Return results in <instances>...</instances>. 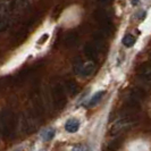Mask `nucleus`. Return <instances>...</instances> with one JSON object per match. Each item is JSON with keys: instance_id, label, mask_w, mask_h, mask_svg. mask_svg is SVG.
<instances>
[{"instance_id": "nucleus-1", "label": "nucleus", "mask_w": 151, "mask_h": 151, "mask_svg": "<svg viewBox=\"0 0 151 151\" xmlns=\"http://www.w3.org/2000/svg\"><path fill=\"white\" fill-rule=\"evenodd\" d=\"M0 122H1V129L2 134L8 137L14 134L16 129V118L15 115L10 110H5L0 115Z\"/></svg>"}, {"instance_id": "nucleus-2", "label": "nucleus", "mask_w": 151, "mask_h": 151, "mask_svg": "<svg viewBox=\"0 0 151 151\" xmlns=\"http://www.w3.org/2000/svg\"><path fill=\"white\" fill-rule=\"evenodd\" d=\"M51 98H52V104L56 109H63L66 106L67 99H66V94L65 91L63 89L61 85H56L51 91Z\"/></svg>"}, {"instance_id": "nucleus-3", "label": "nucleus", "mask_w": 151, "mask_h": 151, "mask_svg": "<svg viewBox=\"0 0 151 151\" xmlns=\"http://www.w3.org/2000/svg\"><path fill=\"white\" fill-rule=\"evenodd\" d=\"M132 123H133V121H132V118H129V117H124V118H122L119 121H117L116 123H114L111 129L109 131L110 135H117V134H119L122 131L127 129Z\"/></svg>"}, {"instance_id": "nucleus-4", "label": "nucleus", "mask_w": 151, "mask_h": 151, "mask_svg": "<svg viewBox=\"0 0 151 151\" xmlns=\"http://www.w3.org/2000/svg\"><path fill=\"white\" fill-rule=\"evenodd\" d=\"M94 18L98 21V23L100 25H102L105 29H109L110 27V23H109V18H108V15L105 10L102 9H98L94 12Z\"/></svg>"}, {"instance_id": "nucleus-5", "label": "nucleus", "mask_w": 151, "mask_h": 151, "mask_svg": "<svg viewBox=\"0 0 151 151\" xmlns=\"http://www.w3.org/2000/svg\"><path fill=\"white\" fill-rule=\"evenodd\" d=\"M32 102H33V107H34V113L37 116H41L42 114H43V110H45V108H43V104H42V99L40 97V94H39L38 92H35V94H34V97L32 99Z\"/></svg>"}, {"instance_id": "nucleus-6", "label": "nucleus", "mask_w": 151, "mask_h": 151, "mask_svg": "<svg viewBox=\"0 0 151 151\" xmlns=\"http://www.w3.org/2000/svg\"><path fill=\"white\" fill-rule=\"evenodd\" d=\"M84 53L91 61L96 60L98 57V49L97 47L92 43H86L84 45Z\"/></svg>"}, {"instance_id": "nucleus-7", "label": "nucleus", "mask_w": 151, "mask_h": 151, "mask_svg": "<svg viewBox=\"0 0 151 151\" xmlns=\"http://www.w3.org/2000/svg\"><path fill=\"white\" fill-rule=\"evenodd\" d=\"M80 129V122L76 118H69L65 124V129L68 133H76Z\"/></svg>"}, {"instance_id": "nucleus-8", "label": "nucleus", "mask_w": 151, "mask_h": 151, "mask_svg": "<svg viewBox=\"0 0 151 151\" xmlns=\"http://www.w3.org/2000/svg\"><path fill=\"white\" fill-rule=\"evenodd\" d=\"M105 96V91H99V92H96L90 99H89V101H88V104H86V106L89 107V108H92V107L97 106L99 102H100V100L102 99V97Z\"/></svg>"}, {"instance_id": "nucleus-9", "label": "nucleus", "mask_w": 151, "mask_h": 151, "mask_svg": "<svg viewBox=\"0 0 151 151\" xmlns=\"http://www.w3.org/2000/svg\"><path fill=\"white\" fill-rule=\"evenodd\" d=\"M78 42V35L75 32H72V33H68L65 38V45L66 47L70 48V47H75Z\"/></svg>"}, {"instance_id": "nucleus-10", "label": "nucleus", "mask_w": 151, "mask_h": 151, "mask_svg": "<svg viewBox=\"0 0 151 151\" xmlns=\"http://www.w3.org/2000/svg\"><path fill=\"white\" fill-rule=\"evenodd\" d=\"M140 77L144 80L145 82L151 83V64L143 66V68L140 72Z\"/></svg>"}, {"instance_id": "nucleus-11", "label": "nucleus", "mask_w": 151, "mask_h": 151, "mask_svg": "<svg viewBox=\"0 0 151 151\" xmlns=\"http://www.w3.org/2000/svg\"><path fill=\"white\" fill-rule=\"evenodd\" d=\"M96 70V64L94 63H88V64H85L82 68V72H81V75L84 76V77H88V76H90L93 74V72Z\"/></svg>"}, {"instance_id": "nucleus-12", "label": "nucleus", "mask_w": 151, "mask_h": 151, "mask_svg": "<svg viewBox=\"0 0 151 151\" xmlns=\"http://www.w3.org/2000/svg\"><path fill=\"white\" fill-rule=\"evenodd\" d=\"M93 39H94V41H96L97 45H101V47H102L104 43H105L106 33H105L102 30L97 31V32H94V33H93Z\"/></svg>"}, {"instance_id": "nucleus-13", "label": "nucleus", "mask_w": 151, "mask_h": 151, "mask_svg": "<svg viewBox=\"0 0 151 151\" xmlns=\"http://www.w3.org/2000/svg\"><path fill=\"white\" fill-rule=\"evenodd\" d=\"M65 86H66V90L72 94V96H75L78 93V85L75 81H67L65 83Z\"/></svg>"}, {"instance_id": "nucleus-14", "label": "nucleus", "mask_w": 151, "mask_h": 151, "mask_svg": "<svg viewBox=\"0 0 151 151\" xmlns=\"http://www.w3.org/2000/svg\"><path fill=\"white\" fill-rule=\"evenodd\" d=\"M122 43L125 45V47H127V48H131V47H133L134 43H135V37L132 35V34H126L123 38V40H122Z\"/></svg>"}, {"instance_id": "nucleus-15", "label": "nucleus", "mask_w": 151, "mask_h": 151, "mask_svg": "<svg viewBox=\"0 0 151 151\" xmlns=\"http://www.w3.org/2000/svg\"><path fill=\"white\" fill-rule=\"evenodd\" d=\"M53 136H55V129H47L41 133V137L45 141H50L51 139H53Z\"/></svg>"}, {"instance_id": "nucleus-16", "label": "nucleus", "mask_w": 151, "mask_h": 151, "mask_svg": "<svg viewBox=\"0 0 151 151\" xmlns=\"http://www.w3.org/2000/svg\"><path fill=\"white\" fill-rule=\"evenodd\" d=\"M119 147V141L118 140H114L107 147V151H116Z\"/></svg>"}, {"instance_id": "nucleus-17", "label": "nucleus", "mask_w": 151, "mask_h": 151, "mask_svg": "<svg viewBox=\"0 0 151 151\" xmlns=\"http://www.w3.org/2000/svg\"><path fill=\"white\" fill-rule=\"evenodd\" d=\"M82 68H83L82 67V60L80 58H77L76 63L74 64V72H75V74H81Z\"/></svg>"}, {"instance_id": "nucleus-18", "label": "nucleus", "mask_w": 151, "mask_h": 151, "mask_svg": "<svg viewBox=\"0 0 151 151\" xmlns=\"http://www.w3.org/2000/svg\"><path fill=\"white\" fill-rule=\"evenodd\" d=\"M8 27V21L4 17H0V32L6 31V29Z\"/></svg>"}, {"instance_id": "nucleus-19", "label": "nucleus", "mask_w": 151, "mask_h": 151, "mask_svg": "<svg viewBox=\"0 0 151 151\" xmlns=\"http://www.w3.org/2000/svg\"><path fill=\"white\" fill-rule=\"evenodd\" d=\"M48 39H49V34H42L41 37H40V39L38 40V45H43L45 42H47L48 41Z\"/></svg>"}, {"instance_id": "nucleus-20", "label": "nucleus", "mask_w": 151, "mask_h": 151, "mask_svg": "<svg viewBox=\"0 0 151 151\" xmlns=\"http://www.w3.org/2000/svg\"><path fill=\"white\" fill-rule=\"evenodd\" d=\"M72 151H80V149H78V147H75Z\"/></svg>"}, {"instance_id": "nucleus-21", "label": "nucleus", "mask_w": 151, "mask_h": 151, "mask_svg": "<svg viewBox=\"0 0 151 151\" xmlns=\"http://www.w3.org/2000/svg\"><path fill=\"white\" fill-rule=\"evenodd\" d=\"M2 133V129H1V122H0V134Z\"/></svg>"}, {"instance_id": "nucleus-22", "label": "nucleus", "mask_w": 151, "mask_h": 151, "mask_svg": "<svg viewBox=\"0 0 151 151\" xmlns=\"http://www.w3.org/2000/svg\"><path fill=\"white\" fill-rule=\"evenodd\" d=\"M83 151H88V150H86V149H83Z\"/></svg>"}]
</instances>
